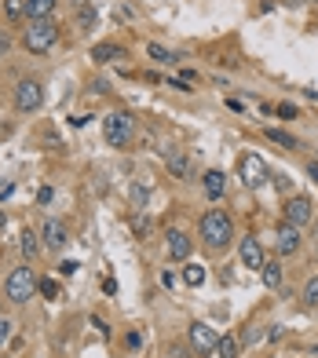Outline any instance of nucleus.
Listing matches in <instances>:
<instances>
[{
  "mask_svg": "<svg viewBox=\"0 0 318 358\" xmlns=\"http://www.w3.org/2000/svg\"><path fill=\"white\" fill-rule=\"evenodd\" d=\"M274 183H278V190H282V194H289V190H292V183H289V176H274Z\"/></svg>",
  "mask_w": 318,
  "mask_h": 358,
  "instance_id": "nucleus-34",
  "label": "nucleus"
},
{
  "mask_svg": "<svg viewBox=\"0 0 318 358\" xmlns=\"http://www.w3.org/2000/svg\"><path fill=\"white\" fill-rule=\"evenodd\" d=\"M44 106V84L33 81V77H22L15 84V110L19 113H37Z\"/></svg>",
  "mask_w": 318,
  "mask_h": 358,
  "instance_id": "nucleus-5",
  "label": "nucleus"
},
{
  "mask_svg": "<svg viewBox=\"0 0 318 358\" xmlns=\"http://www.w3.org/2000/svg\"><path fill=\"white\" fill-rule=\"evenodd\" d=\"M183 281H187L190 289L205 285V267H198V263H187V267H183Z\"/></svg>",
  "mask_w": 318,
  "mask_h": 358,
  "instance_id": "nucleus-21",
  "label": "nucleus"
},
{
  "mask_svg": "<svg viewBox=\"0 0 318 358\" xmlns=\"http://www.w3.org/2000/svg\"><path fill=\"white\" fill-rule=\"evenodd\" d=\"M282 332H286V326H271L267 329V340H282Z\"/></svg>",
  "mask_w": 318,
  "mask_h": 358,
  "instance_id": "nucleus-37",
  "label": "nucleus"
},
{
  "mask_svg": "<svg viewBox=\"0 0 318 358\" xmlns=\"http://www.w3.org/2000/svg\"><path fill=\"white\" fill-rule=\"evenodd\" d=\"M103 135H106L110 147H129L132 135H135V117H132V113H106Z\"/></svg>",
  "mask_w": 318,
  "mask_h": 358,
  "instance_id": "nucleus-3",
  "label": "nucleus"
},
{
  "mask_svg": "<svg viewBox=\"0 0 318 358\" xmlns=\"http://www.w3.org/2000/svg\"><path fill=\"white\" fill-rule=\"evenodd\" d=\"M147 55L154 59V62H176V55L169 48H161V44H147Z\"/></svg>",
  "mask_w": 318,
  "mask_h": 358,
  "instance_id": "nucleus-26",
  "label": "nucleus"
},
{
  "mask_svg": "<svg viewBox=\"0 0 318 358\" xmlns=\"http://www.w3.org/2000/svg\"><path fill=\"white\" fill-rule=\"evenodd\" d=\"M77 22H81V26H95V11H92V8H81V11H77Z\"/></svg>",
  "mask_w": 318,
  "mask_h": 358,
  "instance_id": "nucleus-30",
  "label": "nucleus"
},
{
  "mask_svg": "<svg viewBox=\"0 0 318 358\" xmlns=\"http://www.w3.org/2000/svg\"><path fill=\"white\" fill-rule=\"evenodd\" d=\"M19 249H22V256H26V260H33V256L41 252V238H37L33 230H22V234H19Z\"/></svg>",
  "mask_w": 318,
  "mask_h": 358,
  "instance_id": "nucleus-17",
  "label": "nucleus"
},
{
  "mask_svg": "<svg viewBox=\"0 0 318 358\" xmlns=\"http://www.w3.org/2000/svg\"><path fill=\"white\" fill-rule=\"evenodd\" d=\"M165 161H169V172H172L176 179H194V164H190V158H187L183 150H172Z\"/></svg>",
  "mask_w": 318,
  "mask_h": 358,
  "instance_id": "nucleus-12",
  "label": "nucleus"
},
{
  "mask_svg": "<svg viewBox=\"0 0 318 358\" xmlns=\"http://www.w3.org/2000/svg\"><path fill=\"white\" fill-rule=\"evenodd\" d=\"M165 238H169V256L172 260H190V249L194 245H190V238L183 234V230H169Z\"/></svg>",
  "mask_w": 318,
  "mask_h": 358,
  "instance_id": "nucleus-13",
  "label": "nucleus"
},
{
  "mask_svg": "<svg viewBox=\"0 0 318 358\" xmlns=\"http://www.w3.org/2000/svg\"><path fill=\"white\" fill-rule=\"evenodd\" d=\"M8 51H11V37L0 30V55H8Z\"/></svg>",
  "mask_w": 318,
  "mask_h": 358,
  "instance_id": "nucleus-36",
  "label": "nucleus"
},
{
  "mask_svg": "<svg viewBox=\"0 0 318 358\" xmlns=\"http://www.w3.org/2000/svg\"><path fill=\"white\" fill-rule=\"evenodd\" d=\"M11 332H15V322L0 314V348H4V343H8V337H11Z\"/></svg>",
  "mask_w": 318,
  "mask_h": 358,
  "instance_id": "nucleus-28",
  "label": "nucleus"
},
{
  "mask_svg": "<svg viewBox=\"0 0 318 358\" xmlns=\"http://www.w3.org/2000/svg\"><path fill=\"white\" fill-rule=\"evenodd\" d=\"M308 176H311L315 183H318V161H311V164H308Z\"/></svg>",
  "mask_w": 318,
  "mask_h": 358,
  "instance_id": "nucleus-41",
  "label": "nucleus"
},
{
  "mask_svg": "<svg viewBox=\"0 0 318 358\" xmlns=\"http://www.w3.org/2000/svg\"><path fill=\"white\" fill-rule=\"evenodd\" d=\"M73 4H77V8H88V0H73Z\"/></svg>",
  "mask_w": 318,
  "mask_h": 358,
  "instance_id": "nucleus-44",
  "label": "nucleus"
},
{
  "mask_svg": "<svg viewBox=\"0 0 318 358\" xmlns=\"http://www.w3.org/2000/svg\"><path fill=\"white\" fill-rule=\"evenodd\" d=\"M201 241H205L209 249H227L231 245V238H234V223H231V216H227L223 209H209L205 216H201Z\"/></svg>",
  "mask_w": 318,
  "mask_h": 358,
  "instance_id": "nucleus-1",
  "label": "nucleus"
},
{
  "mask_svg": "<svg viewBox=\"0 0 318 358\" xmlns=\"http://www.w3.org/2000/svg\"><path fill=\"white\" fill-rule=\"evenodd\" d=\"M41 238H44V245L48 249H66V241H70V230H66V223H59V220H44V227H41Z\"/></svg>",
  "mask_w": 318,
  "mask_h": 358,
  "instance_id": "nucleus-10",
  "label": "nucleus"
},
{
  "mask_svg": "<svg viewBox=\"0 0 318 358\" xmlns=\"http://www.w3.org/2000/svg\"><path fill=\"white\" fill-rule=\"evenodd\" d=\"M55 4L59 0H26V19L30 22H44L55 15Z\"/></svg>",
  "mask_w": 318,
  "mask_h": 358,
  "instance_id": "nucleus-15",
  "label": "nucleus"
},
{
  "mask_svg": "<svg viewBox=\"0 0 318 358\" xmlns=\"http://www.w3.org/2000/svg\"><path fill=\"white\" fill-rule=\"evenodd\" d=\"M110 59H124V51L113 48V44H95L92 48V62H110Z\"/></svg>",
  "mask_w": 318,
  "mask_h": 358,
  "instance_id": "nucleus-20",
  "label": "nucleus"
},
{
  "mask_svg": "<svg viewBox=\"0 0 318 358\" xmlns=\"http://www.w3.org/2000/svg\"><path fill=\"white\" fill-rule=\"evenodd\" d=\"M37 289H41V296H48V300H59L62 296V285H59L55 278H41V281H37Z\"/></svg>",
  "mask_w": 318,
  "mask_h": 358,
  "instance_id": "nucleus-24",
  "label": "nucleus"
},
{
  "mask_svg": "<svg viewBox=\"0 0 318 358\" xmlns=\"http://www.w3.org/2000/svg\"><path fill=\"white\" fill-rule=\"evenodd\" d=\"M132 209H147V201H150V187L147 183H132Z\"/></svg>",
  "mask_w": 318,
  "mask_h": 358,
  "instance_id": "nucleus-23",
  "label": "nucleus"
},
{
  "mask_svg": "<svg viewBox=\"0 0 318 358\" xmlns=\"http://www.w3.org/2000/svg\"><path fill=\"white\" fill-rule=\"evenodd\" d=\"M59 271H62V274H73V271H77V260H62Z\"/></svg>",
  "mask_w": 318,
  "mask_h": 358,
  "instance_id": "nucleus-35",
  "label": "nucleus"
},
{
  "mask_svg": "<svg viewBox=\"0 0 318 358\" xmlns=\"http://www.w3.org/2000/svg\"><path fill=\"white\" fill-rule=\"evenodd\" d=\"M274 249H278V256H292V252H297V249H300V227H292V223H282V227H278Z\"/></svg>",
  "mask_w": 318,
  "mask_h": 358,
  "instance_id": "nucleus-11",
  "label": "nucleus"
},
{
  "mask_svg": "<svg viewBox=\"0 0 318 358\" xmlns=\"http://www.w3.org/2000/svg\"><path fill=\"white\" fill-rule=\"evenodd\" d=\"M37 201H41V205H52V201H55V190H52V187H41V194H37Z\"/></svg>",
  "mask_w": 318,
  "mask_h": 358,
  "instance_id": "nucleus-32",
  "label": "nucleus"
},
{
  "mask_svg": "<svg viewBox=\"0 0 318 358\" xmlns=\"http://www.w3.org/2000/svg\"><path fill=\"white\" fill-rule=\"evenodd\" d=\"M263 135L271 139V143H278L282 150H297V139H292L289 132H282V128H263Z\"/></svg>",
  "mask_w": 318,
  "mask_h": 358,
  "instance_id": "nucleus-19",
  "label": "nucleus"
},
{
  "mask_svg": "<svg viewBox=\"0 0 318 358\" xmlns=\"http://www.w3.org/2000/svg\"><path fill=\"white\" fill-rule=\"evenodd\" d=\"M216 355H220V358H238L241 355V340L238 337H220V343H216Z\"/></svg>",
  "mask_w": 318,
  "mask_h": 358,
  "instance_id": "nucleus-18",
  "label": "nucleus"
},
{
  "mask_svg": "<svg viewBox=\"0 0 318 358\" xmlns=\"http://www.w3.org/2000/svg\"><path fill=\"white\" fill-rule=\"evenodd\" d=\"M311 355H318V343H315V348H311Z\"/></svg>",
  "mask_w": 318,
  "mask_h": 358,
  "instance_id": "nucleus-45",
  "label": "nucleus"
},
{
  "mask_svg": "<svg viewBox=\"0 0 318 358\" xmlns=\"http://www.w3.org/2000/svg\"><path fill=\"white\" fill-rule=\"evenodd\" d=\"M161 285H169V289H176V274H172V271H165V274H161Z\"/></svg>",
  "mask_w": 318,
  "mask_h": 358,
  "instance_id": "nucleus-39",
  "label": "nucleus"
},
{
  "mask_svg": "<svg viewBox=\"0 0 318 358\" xmlns=\"http://www.w3.org/2000/svg\"><path fill=\"white\" fill-rule=\"evenodd\" d=\"M172 84V92H190V84L187 81H169Z\"/></svg>",
  "mask_w": 318,
  "mask_h": 358,
  "instance_id": "nucleus-40",
  "label": "nucleus"
},
{
  "mask_svg": "<svg viewBox=\"0 0 318 358\" xmlns=\"http://www.w3.org/2000/svg\"><path fill=\"white\" fill-rule=\"evenodd\" d=\"M4 292H8L11 303H26L33 292H37V274H33V267H15V271L8 274Z\"/></svg>",
  "mask_w": 318,
  "mask_h": 358,
  "instance_id": "nucleus-4",
  "label": "nucleus"
},
{
  "mask_svg": "<svg viewBox=\"0 0 318 358\" xmlns=\"http://www.w3.org/2000/svg\"><path fill=\"white\" fill-rule=\"evenodd\" d=\"M187 340H190V348H194V355H216V343H220V332H216L209 322H194L187 329Z\"/></svg>",
  "mask_w": 318,
  "mask_h": 358,
  "instance_id": "nucleus-7",
  "label": "nucleus"
},
{
  "mask_svg": "<svg viewBox=\"0 0 318 358\" xmlns=\"http://www.w3.org/2000/svg\"><path fill=\"white\" fill-rule=\"evenodd\" d=\"M238 176H241V183H245L249 190H260L267 183V164H263L260 153H252V150L241 153L238 158Z\"/></svg>",
  "mask_w": 318,
  "mask_h": 358,
  "instance_id": "nucleus-6",
  "label": "nucleus"
},
{
  "mask_svg": "<svg viewBox=\"0 0 318 358\" xmlns=\"http://www.w3.org/2000/svg\"><path fill=\"white\" fill-rule=\"evenodd\" d=\"M282 4H286V8H303L308 0H282Z\"/></svg>",
  "mask_w": 318,
  "mask_h": 358,
  "instance_id": "nucleus-42",
  "label": "nucleus"
},
{
  "mask_svg": "<svg viewBox=\"0 0 318 358\" xmlns=\"http://www.w3.org/2000/svg\"><path fill=\"white\" fill-rule=\"evenodd\" d=\"M241 263H245L249 271H260V267L267 263V252H263V245H260L256 234H245V238H241Z\"/></svg>",
  "mask_w": 318,
  "mask_h": 358,
  "instance_id": "nucleus-9",
  "label": "nucleus"
},
{
  "mask_svg": "<svg viewBox=\"0 0 318 358\" xmlns=\"http://www.w3.org/2000/svg\"><path fill=\"white\" fill-rule=\"evenodd\" d=\"M282 212H286V223L303 227V223H311V220H315V201H311V198H303V194H292V198H286Z\"/></svg>",
  "mask_w": 318,
  "mask_h": 358,
  "instance_id": "nucleus-8",
  "label": "nucleus"
},
{
  "mask_svg": "<svg viewBox=\"0 0 318 358\" xmlns=\"http://www.w3.org/2000/svg\"><path fill=\"white\" fill-rule=\"evenodd\" d=\"M303 307H311V311H318V274L315 278H308V285H303Z\"/></svg>",
  "mask_w": 318,
  "mask_h": 358,
  "instance_id": "nucleus-22",
  "label": "nucleus"
},
{
  "mask_svg": "<svg viewBox=\"0 0 318 358\" xmlns=\"http://www.w3.org/2000/svg\"><path fill=\"white\" fill-rule=\"evenodd\" d=\"M4 15L8 19H26V0H4Z\"/></svg>",
  "mask_w": 318,
  "mask_h": 358,
  "instance_id": "nucleus-25",
  "label": "nucleus"
},
{
  "mask_svg": "<svg viewBox=\"0 0 318 358\" xmlns=\"http://www.w3.org/2000/svg\"><path fill=\"white\" fill-rule=\"evenodd\" d=\"M103 292H106V296H118V281L106 278V281H103Z\"/></svg>",
  "mask_w": 318,
  "mask_h": 358,
  "instance_id": "nucleus-38",
  "label": "nucleus"
},
{
  "mask_svg": "<svg viewBox=\"0 0 318 358\" xmlns=\"http://www.w3.org/2000/svg\"><path fill=\"white\" fill-rule=\"evenodd\" d=\"M260 278H263V285H267V289H278V285H282V278H286L282 260H267V263L260 267Z\"/></svg>",
  "mask_w": 318,
  "mask_h": 358,
  "instance_id": "nucleus-16",
  "label": "nucleus"
},
{
  "mask_svg": "<svg viewBox=\"0 0 318 358\" xmlns=\"http://www.w3.org/2000/svg\"><path fill=\"white\" fill-rule=\"evenodd\" d=\"M263 337H267V332H263V326H249V329H245V332H241V337H238V340H241V343H260Z\"/></svg>",
  "mask_w": 318,
  "mask_h": 358,
  "instance_id": "nucleus-27",
  "label": "nucleus"
},
{
  "mask_svg": "<svg viewBox=\"0 0 318 358\" xmlns=\"http://www.w3.org/2000/svg\"><path fill=\"white\" fill-rule=\"evenodd\" d=\"M55 41H59V26H55L52 19L30 22L26 33H22V48H26L30 55H48V51L55 48Z\"/></svg>",
  "mask_w": 318,
  "mask_h": 358,
  "instance_id": "nucleus-2",
  "label": "nucleus"
},
{
  "mask_svg": "<svg viewBox=\"0 0 318 358\" xmlns=\"http://www.w3.org/2000/svg\"><path fill=\"white\" fill-rule=\"evenodd\" d=\"M201 187H205V194H209L212 201H220L223 190H227V176H223L220 169H209L205 176H201Z\"/></svg>",
  "mask_w": 318,
  "mask_h": 358,
  "instance_id": "nucleus-14",
  "label": "nucleus"
},
{
  "mask_svg": "<svg viewBox=\"0 0 318 358\" xmlns=\"http://www.w3.org/2000/svg\"><path fill=\"white\" fill-rule=\"evenodd\" d=\"M8 227V220H4V212H0V230H4Z\"/></svg>",
  "mask_w": 318,
  "mask_h": 358,
  "instance_id": "nucleus-43",
  "label": "nucleus"
},
{
  "mask_svg": "<svg viewBox=\"0 0 318 358\" xmlns=\"http://www.w3.org/2000/svg\"><path fill=\"white\" fill-rule=\"evenodd\" d=\"M139 343H143V337H139V332L132 329V332H129V337H124V348H129V351H135V348H139Z\"/></svg>",
  "mask_w": 318,
  "mask_h": 358,
  "instance_id": "nucleus-31",
  "label": "nucleus"
},
{
  "mask_svg": "<svg viewBox=\"0 0 318 358\" xmlns=\"http://www.w3.org/2000/svg\"><path fill=\"white\" fill-rule=\"evenodd\" d=\"M132 227H135V234H139V238H147V234H150V220H132Z\"/></svg>",
  "mask_w": 318,
  "mask_h": 358,
  "instance_id": "nucleus-33",
  "label": "nucleus"
},
{
  "mask_svg": "<svg viewBox=\"0 0 318 358\" xmlns=\"http://www.w3.org/2000/svg\"><path fill=\"white\" fill-rule=\"evenodd\" d=\"M274 113H278V117H286V121H292V117H297V106H292V102H278V106H274Z\"/></svg>",
  "mask_w": 318,
  "mask_h": 358,
  "instance_id": "nucleus-29",
  "label": "nucleus"
}]
</instances>
